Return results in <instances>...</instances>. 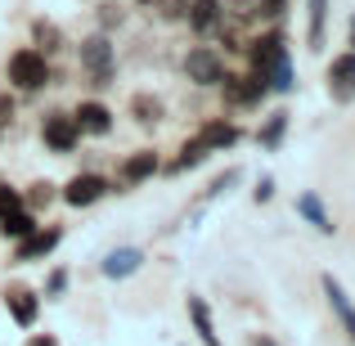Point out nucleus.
I'll return each instance as SVG.
<instances>
[{
	"label": "nucleus",
	"mask_w": 355,
	"mask_h": 346,
	"mask_svg": "<svg viewBox=\"0 0 355 346\" xmlns=\"http://www.w3.org/2000/svg\"><path fill=\"white\" fill-rule=\"evenodd\" d=\"M5 77H9V86H14L18 95H36V90L50 86V54H41V50H32V45H23V50L9 54Z\"/></svg>",
	"instance_id": "obj_1"
},
{
	"label": "nucleus",
	"mask_w": 355,
	"mask_h": 346,
	"mask_svg": "<svg viewBox=\"0 0 355 346\" xmlns=\"http://www.w3.org/2000/svg\"><path fill=\"white\" fill-rule=\"evenodd\" d=\"M81 68H86V77L95 81V86H113L117 54H113V41H108L104 32H95V36L81 41Z\"/></svg>",
	"instance_id": "obj_2"
},
{
	"label": "nucleus",
	"mask_w": 355,
	"mask_h": 346,
	"mask_svg": "<svg viewBox=\"0 0 355 346\" xmlns=\"http://www.w3.org/2000/svg\"><path fill=\"white\" fill-rule=\"evenodd\" d=\"M184 77H189L193 86H220L230 72H225V59H220L211 45H193V50L184 54Z\"/></svg>",
	"instance_id": "obj_3"
},
{
	"label": "nucleus",
	"mask_w": 355,
	"mask_h": 346,
	"mask_svg": "<svg viewBox=\"0 0 355 346\" xmlns=\"http://www.w3.org/2000/svg\"><path fill=\"white\" fill-rule=\"evenodd\" d=\"M220 90H225V104L230 108H257L261 99L270 95L266 77L252 72V68H248V77H225V81H220Z\"/></svg>",
	"instance_id": "obj_4"
},
{
	"label": "nucleus",
	"mask_w": 355,
	"mask_h": 346,
	"mask_svg": "<svg viewBox=\"0 0 355 346\" xmlns=\"http://www.w3.org/2000/svg\"><path fill=\"white\" fill-rule=\"evenodd\" d=\"M41 139H45V148L50 153H77V139H81V130H77V121L72 117H63V113H45L41 121Z\"/></svg>",
	"instance_id": "obj_5"
},
{
	"label": "nucleus",
	"mask_w": 355,
	"mask_h": 346,
	"mask_svg": "<svg viewBox=\"0 0 355 346\" xmlns=\"http://www.w3.org/2000/svg\"><path fill=\"white\" fill-rule=\"evenodd\" d=\"M104 193H108V180L95 175V171H81V175H72V180L63 184V202H68V207H95Z\"/></svg>",
	"instance_id": "obj_6"
},
{
	"label": "nucleus",
	"mask_w": 355,
	"mask_h": 346,
	"mask_svg": "<svg viewBox=\"0 0 355 346\" xmlns=\"http://www.w3.org/2000/svg\"><path fill=\"white\" fill-rule=\"evenodd\" d=\"M63 243V225H45V230H32L27 239H18V252H14V261L18 266H27V261H41V257H50L54 248Z\"/></svg>",
	"instance_id": "obj_7"
},
{
	"label": "nucleus",
	"mask_w": 355,
	"mask_h": 346,
	"mask_svg": "<svg viewBox=\"0 0 355 346\" xmlns=\"http://www.w3.org/2000/svg\"><path fill=\"white\" fill-rule=\"evenodd\" d=\"M5 311H9V320H14L18 329H32V324L41 320V293H32V288H9Z\"/></svg>",
	"instance_id": "obj_8"
},
{
	"label": "nucleus",
	"mask_w": 355,
	"mask_h": 346,
	"mask_svg": "<svg viewBox=\"0 0 355 346\" xmlns=\"http://www.w3.org/2000/svg\"><path fill=\"white\" fill-rule=\"evenodd\" d=\"M329 95L338 99V104H351L355 99V50L338 54V59L329 63Z\"/></svg>",
	"instance_id": "obj_9"
},
{
	"label": "nucleus",
	"mask_w": 355,
	"mask_h": 346,
	"mask_svg": "<svg viewBox=\"0 0 355 346\" xmlns=\"http://www.w3.org/2000/svg\"><path fill=\"white\" fill-rule=\"evenodd\" d=\"M279 54H288V45H284V32H266V36H257V41L248 45V68L266 77V72H270V63H275Z\"/></svg>",
	"instance_id": "obj_10"
},
{
	"label": "nucleus",
	"mask_w": 355,
	"mask_h": 346,
	"mask_svg": "<svg viewBox=\"0 0 355 346\" xmlns=\"http://www.w3.org/2000/svg\"><path fill=\"white\" fill-rule=\"evenodd\" d=\"M320 288H324V297H329V306H333V315L342 320V329H347V338L355 342V306H351V297H347V288L338 284L333 275H320Z\"/></svg>",
	"instance_id": "obj_11"
},
{
	"label": "nucleus",
	"mask_w": 355,
	"mask_h": 346,
	"mask_svg": "<svg viewBox=\"0 0 355 346\" xmlns=\"http://www.w3.org/2000/svg\"><path fill=\"white\" fill-rule=\"evenodd\" d=\"M81 135H108L113 130V113H108L99 99H86V104H77V113H72Z\"/></svg>",
	"instance_id": "obj_12"
},
{
	"label": "nucleus",
	"mask_w": 355,
	"mask_h": 346,
	"mask_svg": "<svg viewBox=\"0 0 355 346\" xmlns=\"http://www.w3.org/2000/svg\"><path fill=\"white\" fill-rule=\"evenodd\" d=\"M189 23H193L198 36L220 32V23H225V0H189Z\"/></svg>",
	"instance_id": "obj_13"
},
{
	"label": "nucleus",
	"mask_w": 355,
	"mask_h": 346,
	"mask_svg": "<svg viewBox=\"0 0 355 346\" xmlns=\"http://www.w3.org/2000/svg\"><path fill=\"white\" fill-rule=\"evenodd\" d=\"M139 261H144L139 248H113L104 261H99V275H104V279H130L139 270Z\"/></svg>",
	"instance_id": "obj_14"
},
{
	"label": "nucleus",
	"mask_w": 355,
	"mask_h": 346,
	"mask_svg": "<svg viewBox=\"0 0 355 346\" xmlns=\"http://www.w3.org/2000/svg\"><path fill=\"white\" fill-rule=\"evenodd\" d=\"M162 171V162H157L153 148H139V153H130L126 162H121V184H144L148 175Z\"/></svg>",
	"instance_id": "obj_15"
},
{
	"label": "nucleus",
	"mask_w": 355,
	"mask_h": 346,
	"mask_svg": "<svg viewBox=\"0 0 355 346\" xmlns=\"http://www.w3.org/2000/svg\"><path fill=\"white\" fill-rule=\"evenodd\" d=\"M189 324H193V333H198L202 346H220L216 320H211V311H207V302H202V297H189Z\"/></svg>",
	"instance_id": "obj_16"
},
{
	"label": "nucleus",
	"mask_w": 355,
	"mask_h": 346,
	"mask_svg": "<svg viewBox=\"0 0 355 346\" xmlns=\"http://www.w3.org/2000/svg\"><path fill=\"white\" fill-rule=\"evenodd\" d=\"M198 135H202V144H207L211 153H216V148H234L239 139H243V130L234 126V121H207V126H202Z\"/></svg>",
	"instance_id": "obj_17"
},
{
	"label": "nucleus",
	"mask_w": 355,
	"mask_h": 346,
	"mask_svg": "<svg viewBox=\"0 0 355 346\" xmlns=\"http://www.w3.org/2000/svg\"><path fill=\"white\" fill-rule=\"evenodd\" d=\"M207 153H211V148L202 144V135H193L189 144L180 148V157H171V162H166L162 171H166V175H184V171H193V166H198V162H202V157H207Z\"/></svg>",
	"instance_id": "obj_18"
},
{
	"label": "nucleus",
	"mask_w": 355,
	"mask_h": 346,
	"mask_svg": "<svg viewBox=\"0 0 355 346\" xmlns=\"http://www.w3.org/2000/svg\"><path fill=\"white\" fill-rule=\"evenodd\" d=\"M130 117H135L139 126H157V121L166 117V108H162L157 95H144V90H139V95H130Z\"/></svg>",
	"instance_id": "obj_19"
},
{
	"label": "nucleus",
	"mask_w": 355,
	"mask_h": 346,
	"mask_svg": "<svg viewBox=\"0 0 355 346\" xmlns=\"http://www.w3.org/2000/svg\"><path fill=\"white\" fill-rule=\"evenodd\" d=\"M306 9H311V18H306V41H311V50H320L324 27H329V0H306Z\"/></svg>",
	"instance_id": "obj_20"
},
{
	"label": "nucleus",
	"mask_w": 355,
	"mask_h": 346,
	"mask_svg": "<svg viewBox=\"0 0 355 346\" xmlns=\"http://www.w3.org/2000/svg\"><path fill=\"white\" fill-rule=\"evenodd\" d=\"M266 86H270V90H279V95H288V90L297 86V72H293V54H279V59L270 63V72H266Z\"/></svg>",
	"instance_id": "obj_21"
},
{
	"label": "nucleus",
	"mask_w": 355,
	"mask_h": 346,
	"mask_svg": "<svg viewBox=\"0 0 355 346\" xmlns=\"http://www.w3.org/2000/svg\"><path fill=\"white\" fill-rule=\"evenodd\" d=\"M284 135H288V113L279 108V113H275V117H266V126L257 130V144L266 148V153H275V148L284 144Z\"/></svg>",
	"instance_id": "obj_22"
},
{
	"label": "nucleus",
	"mask_w": 355,
	"mask_h": 346,
	"mask_svg": "<svg viewBox=\"0 0 355 346\" xmlns=\"http://www.w3.org/2000/svg\"><path fill=\"white\" fill-rule=\"evenodd\" d=\"M297 211H302L306 220H311L315 230L320 234H333V220H329V207H324L320 198H315V193H302V198H297Z\"/></svg>",
	"instance_id": "obj_23"
},
{
	"label": "nucleus",
	"mask_w": 355,
	"mask_h": 346,
	"mask_svg": "<svg viewBox=\"0 0 355 346\" xmlns=\"http://www.w3.org/2000/svg\"><path fill=\"white\" fill-rule=\"evenodd\" d=\"M32 230H36L32 207H18V211H9V216H0V234H5V239H27Z\"/></svg>",
	"instance_id": "obj_24"
},
{
	"label": "nucleus",
	"mask_w": 355,
	"mask_h": 346,
	"mask_svg": "<svg viewBox=\"0 0 355 346\" xmlns=\"http://www.w3.org/2000/svg\"><path fill=\"white\" fill-rule=\"evenodd\" d=\"M32 36H36V50H41V54H59L63 50V32L50 23V18H36V23H32Z\"/></svg>",
	"instance_id": "obj_25"
},
{
	"label": "nucleus",
	"mask_w": 355,
	"mask_h": 346,
	"mask_svg": "<svg viewBox=\"0 0 355 346\" xmlns=\"http://www.w3.org/2000/svg\"><path fill=\"white\" fill-rule=\"evenodd\" d=\"M50 198H54V184H50V180H36V184H32V193L23 198V207H45Z\"/></svg>",
	"instance_id": "obj_26"
},
{
	"label": "nucleus",
	"mask_w": 355,
	"mask_h": 346,
	"mask_svg": "<svg viewBox=\"0 0 355 346\" xmlns=\"http://www.w3.org/2000/svg\"><path fill=\"white\" fill-rule=\"evenodd\" d=\"M230 184H239V171H220V175H216V180H211V189H207V193H202V198H198V202H211V198H220V193H225V189H230Z\"/></svg>",
	"instance_id": "obj_27"
},
{
	"label": "nucleus",
	"mask_w": 355,
	"mask_h": 346,
	"mask_svg": "<svg viewBox=\"0 0 355 346\" xmlns=\"http://www.w3.org/2000/svg\"><path fill=\"white\" fill-rule=\"evenodd\" d=\"M68 293V270H50V279H45V297H63Z\"/></svg>",
	"instance_id": "obj_28"
},
{
	"label": "nucleus",
	"mask_w": 355,
	"mask_h": 346,
	"mask_svg": "<svg viewBox=\"0 0 355 346\" xmlns=\"http://www.w3.org/2000/svg\"><path fill=\"white\" fill-rule=\"evenodd\" d=\"M18 207H23V193L9 189V184H0V216H9V211H18Z\"/></svg>",
	"instance_id": "obj_29"
},
{
	"label": "nucleus",
	"mask_w": 355,
	"mask_h": 346,
	"mask_svg": "<svg viewBox=\"0 0 355 346\" xmlns=\"http://www.w3.org/2000/svg\"><path fill=\"white\" fill-rule=\"evenodd\" d=\"M252 198H257V202H270V198H275V180H270V175H261L257 189H252Z\"/></svg>",
	"instance_id": "obj_30"
},
{
	"label": "nucleus",
	"mask_w": 355,
	"mask_h": 346,
	"mask_svg": "<svg viewBox=\"0 0 355 346\" xmlns=\"http://www.w3.org/2000/svg\"><path fill=\"white\" fill-rule=\"evenodd\" d=\"M189 9H184V0H162V18H184Z\"/></svg>",
	"instance_id": "obj_31"
},
{
	"label": "nucleus",
	"mask_w": 355,
	"mask_h": 346,
	"mask_svg": "<svg viewBox=\"0 0 355 346\" xmlns=\"http://www.w3.org/2000/svg\"><path fill=\"white\" fill-rule=\"evenodd\" d=\"M261 14H266V18H275V14H284V0H261Z\"/></svg>",
	"instance_id": "obj_32"
},
{
	"label": "nucleus",
	"mask_w": 355,
	"mask_h": 346,
	"mask_svg": "<svg viewBox=\"0 0 355 346\" xmlns=\"http://www.w3.org/2000/svg\"><path fill=\"white\" fill-rule=\"evenodd\" d=\"M27 346H59V338H50V333H36V338L27 342Z\"/></svg>",
	"instance_id": "obj_33"
},
{
	"label": "nucleus",
	"mask_w": 355,
	"mask_h": 346,
	"mask_svg": "<svg viewBox=\"0 0 355 346\" xmlns=\"http://www.w3.org/2000/svg\"><path fill=\"white\" fill-rule=\"evenodd\" d=\"M9 113H14V99L0 95V121H9Z\"/></svg>",
	"instance_id": "obj_34"
},
{
	"label": "nucleus",
	"mask_w": 355,
	"mask_h": 346,
	"mask_svg": "<svg viewBox=\"0 0 355 346\" xmlns=\"http://www.w3.org/2000/svg\"><path fill=\"white\" fill-rule=\"evenodd\" d=\"M347 41H351V50H355V14H351V23H347Z\"/></svg>",
	"instance_id": "obj_35"
}]
</instances>
